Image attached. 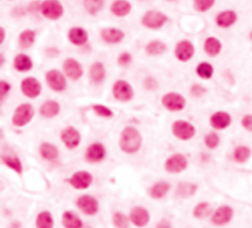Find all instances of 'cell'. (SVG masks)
Instances as JSON below:
<instances>
[{
	"instance_id": "22",
	"label": "cell",
	"mask_w": 252,
	"mask_h": 228,
	"mask_svg": "<svg viewBox=\"0 0 252 228\" xmlns=\"http://www.w3.org/2000/svg\"><path fill=\"white\" fill-rule=\"evenodd\" d=\"M252 155V150L246 145L236 146L232 152V159L238 164L247 162Z\"/></svg>"
},
{
	"instance_id": "39",
	"label": "cell",
	"mask_w": 252,
	"mask_h": 228,
	"mask_svg": "<svg viewBox=\"0 0 252 228\" xmlns=\"http://www.w3.org/2000/svg\"><path fill=\"white\" fill-rule=\"evenodd\" d=\"M112 222L116 228H129L130 219L123 212L117 211L112 215Z\"/></svg>"
},
{
	"instance_id": "6",
	"label": "cell",
	"mask_w": 252,
	"mask_h": 228,
	"mask_svg": "<svg viewBox=\"0 0 252 228\" xmlns=\"http://www.w3.org/2000/svg\"><path fill=\"white\" fill-rule=\"evenodd\" d=\"M93 180V175L89 171L80 170L73 173V175L68 179V182L71 187L76 190H85L92 185Z\"/></svg>"
},
{
	"instance_id": "1",
	"label": "cell",
	"mask_w": 252,
	"mask_h": 228,
	"mask_svg": "<svg viewBox=\"0 0 252 228\" xmlns=\"http://www.w3.org/2000/svg\"><path fill=\"white\" fill-rule=\"evenodd\" d=\"M142 146V136L140 132L131 126L123 129L119 139L120 150L128 154L137 152Z\"/></svg>"
},
{
	"instance_id": "10",
	"label": "cell",
	"mask_w": 252,
	"mask_h": 228,
	"mask_svg": "<svg viewBox=\"0 0 252 228\" xmlns=\"http://www.w3.org/2000/svg\"><path fill=\"white\" fill-rule=\"evenodd\" d=\"M41 10L43 15L50 20H57L63 14V7L58 0H46Z\"/></svg>"
},
{
	"instance_id": "26",
	"label": "cell",
	"mask_w": 252,
	"mask_h": 228,
	"mask_svg": "<svg viewBox=\"0 0 252 228\" xmlns=\"http://www.w3.org/2000/svg\"><path fill=\"white\" fill-rule=\"evenodd\" d=\"M223 49V45L220 40L215 37H209L204 43V51L210 57L218 56Z\"/></svg>"
},
{
	"instance_id": "52",
	"label": "cell",
	"mask_w": 252,
	"mask_h": 228,
	"mask_svg": "<svg viewBox=\"0 0 252 228\" xmlns=\"http://www.w3.org/2000/svg\"><path fill=\"white\" fill-rule=\"evenodd\" d=\"M168 1H174V0H168Z\"/></svg>"
},
{
	"instance_id": "2",
	"label": "cell",
	"mask_w": 252,
	"mask_h": 228,
	"mask_svg": "<svg viewBox=\"0 0 252 228\" xmlns=\"http://www.w3.org/2000/svg\"><path fill=\"white\" fill-rule=\"evenodd\" d=\"M35 114L34 107L29 103L19 105L12 116V123L16 127H24L33 119Z\"/></svg>"
},
{
	"instance_id": "41",
	"label": "cell",
	"mask_w": 252,
	"mask_h": 228,
	"mask_svg": "<svg viewBox=\"0 0 252 228\" xmlns=\"http://www.w3.org/2000/svg\"><path fill=\"white\" fill-rule=\"evenodd\" d=\"M84 4L87 11L90 14L95 15L102 9L104 5V0H84Z\"/></svg>"
},
{
	"instance_id": "43",
	"label": "cell",
	"mask_w": 252,
	"mask_h": 228,
	"mask_svg": "<svg viewBox=\"0 0 252 228\" xmlns=\"http://www.w3.org/2000/svg\"><path fill=\"white\" fill-rule=\"evenodd\" d=\"M93 110L96 114H98L101 117L105 118H112L113 116V112L107 106L102 104H95L93 105Z\"/></svg>"
},
{
	"instance_id": "33",
	"label": "cell",
	"mask_w": 252,
	"mask_h": 228,
	"mask_svg": "<svg viewBox=\"0 0 252 228\" xmlns=\"http://www.w3.org/2000/svg\"><path fill=\"white\" fill-rule=\"evenodd\" d=\"M55 221L53 214L48 210L41 211L36 218V227L37 228H54Z\"/></svg>"
},
{
	"instance_id": "31",
	"label": "cell",
	"mask_w": 252,
	"mask_h": 228,
	"mask_svg": "<svg viewBox=\"0 0 252 228\" xmlns=\"http://www.w3.org/2000/svg\"><path fill=\"white\" fill-rule=\"evenodd\" d=\"M59 110H60V105L57 101H48L41 106L40 112L42 116L46 118H53L59 113Z\"/></svg>"
},
{
	"instance_id": "24",
	"label": "cell",
	"mask_w": 252,
	"mask_h": 228,
	"mask_svg": "<svg viewBox=\"0 0 252 228\" xmlns=\"http://www.w3.org/2000/svg\"><path fill=\"white\" fill-rule=\"evenodd\" d=\"M198 191V186L192 182H180L175 189V195L178 198L187 199L194 196Z\"/></svg>"
},
{
	"instance_id": "21",
	"label": "cell",
	"mask_w": 252,
	"mask_h": 228,
	"mask_svg": "<svg viewBox=\"0 0 252 228\" xmlns=\"http://www.w3.org/2000/svg\"><path fill=\"white\" fill-rule=\"evenodd\" d=\"M175 55L180 61H188L194 55V47L188 41H182L175 48Z\"/></svg>"
},
{
	"instance_id": "5",
	"label": "cell",
	"mask_w": 252,
	"mask_h": 228,
	"mask_svg": "<svg viewBox=\"0 0 252 228\" xmlns=\"http://www.w3.org/2000/svg\"><path fill=\"white\" fill-rule=\"evenodd\" d=\"M172 134L179 140L188 141L195 136L196 129L195 127L184 120H177L172 124L171 127Z\"/></svg>"
},
{
	"instance_id": "8",
	"label": "cell",
	"mask_w": 252,
	"mask_h": 228,
	"mask_svg": "<svg viewBox=\"0 0 252 228\" xmlns=\"http://www.w3.org/2000/svg\"><path fill=\"white\" fill-rule=\"evenodd\" d=\"M76 205L86 215H95L99 210L98 200L91 195H82L76 200Z\"/></svg>"
},
{
	"instance_id": "19",
	"label": "cell",
	"mask_w": 252,
	"mask_h": 228,
	"mask_svg": "<svg viewBox=\"0 0 252 228\" xmlns=\"http://www.w3.org/2000/svg\"><path fill=\"white\" fill-rule=\"evenodd\" d=\"M63 70L66 74L67 77H69L71 80H78L82 77L83 75V69L80 63L73 59V58H68L65 60L63 64Z\"/></svg>"
},
{
	"instance_id": "37",
	"label": "cell",
	"mask_w": 252,
	"mask_h": 228,
	"mask_svg": "<svg viewBox=\"0 0 252 228\" xmlns=\"http://www.w3.org/2000/svg\"><path fill=\"white\" fill-rule=\"evenodd\" d=\"M166 51H167V46L160 41L151 42L146 47V52L149 55H159L165 52Z\"/></svg>"
},
{
	"instance_id": "42",
	"label": "cell",
	"mask_w": 252,
	"mask_h": 228,
	"mask_svg": "<svg viewBox=\"0 0 252 228\" xmlns=\"http://www.w3.org/2000/svg\"><path fill=\"white\" fill-rule=\"evenodd\" d=\"M216 2V0H194V7L199 12L210 10Z\"/></svg>"
},
{
	"instance_id": "51",
	"label": "cell",
	"mask_w": 252,
	"mask_h": 228,
	"mask_svg": "<svg viewBox=\"0 0 252 228\" xmlns=\"http://www.w3.org/2000/svg\"><path fill=\"white\" fill-rule=\"evenodd\" d=\"M248 38H249V40L252 42V30L250 31V33H249V35H248Z\"/></svg>"
},
{
	"instance_id": "14",
	"label": "cell",
	"mask_w": 252,
	"mask_h": 228,
	"mask_svg": "<svg viewBox=\"0 0 252 228\" xmlns=\"http://www.w3.org/2000/svg\"><path fill=\"white\" fill-rule=\"evenodd\" d=\"M21 91L27 98L36 99L42 92V85L36 78L29 77L22 81Z\"/></svg>"
},
{
	"instance_id": "25",
	"label": "cell",
	"mask_w": 252,
	"mask_h": 228,
	"mask_svg": "<svg viewBox=\"0 0 252 228\" xmlns=\"http://www.w3.org/2000/svg\"><path fill=\"white\" fill-rule=\"evenodd\" d=\"M61 222L64 228H83L82 219L71 210H66L63 212Z\"/></svg>"
},
{
	"instance_id": "15",
	"label": "cell",
	"mask_w": 252,
	"mask_h": 228,
	"mask_svg": "<svg viewBox=\"0 0 252 228\" xmlns=\"http://www.w3.org/2000/svg\"><path fill=\"white\" fill-rule=\"evenodd\" d=\"M46 80L50 88L56 92H62L66 89V80L63 74L57 70H51L46 75Z\"/></svg>"
},
{
	"instance_id": "13",
	"label": "cell",
	"mask_w": 252,
	"mask_h": 228,
	"mask_svg": "<svg viewBox=\"0 0 252 228\" xmlns=\"http://www.w3.org/2000/svg\"><path fill=\"white\" fill-rule=\"evenodd\" d=\"M106 148L101 143H94L88 147L85 152V159L90 163H99L106 157Z\"/></svg>"
},
{
	"instance_id": "9",
	"label": "cell",
	"mask_w": 252,
	"mask_h": 228,
	"mask_svg": "<svg viewBox=\"0 0 252 228\" xmlns=\"http://www.w3.org/2000/svg\"><path fill=\"white\" fill-rule=\"evenodd\" d=\"M162 103L169 111H180L184 108L186 101L184 97L177 93H168L163 97Z\"/></svg>"
},
{
	"instance_id": "35",
	"label": "cell",
	"mask_w": 252,
	"mask_h": 228,
	"mask_svg": "<svg viewBox=\"0 0 252 228\" xmlns=\"http://www.w3.org/2000/svg\"><path fill=\"white\" fill-rule=\"evenodd\" d=\"M105 75H106L105 67L102 63L96 62L92 65L91 70H90V76H91V79L93 80V82H95L97 84L103 82L105 79Z\"/></svg>"
},
{
	"instance_id": "32",
	"label": "cell",
	"mask_w": 252,
	"mask_h": 228,
	"mask_svg": "<svg viewBox=\"0 0 252 228\" xmlns=\"http://www.w3.org/2000/svg\"><path fill=\"white\" fill-rule=\"evenodd\" d=\"M111 11L118 17L126 16L131 11V4L126 0H115L112 4Z\"/></svg>"
},
{
	"instance_id": "38",
	"label": "cell",
	"mask_w": 252,
	"mask_h": 228,
	"mask_svg": "<svg viewBox=\"0 0 252 228\" xmlns=\"http://www.w3.org/2000/svg\"><path fill=\"white\" fill-rule=\"evenodd\" d=\"M35 38H36V34L34 31H31V30L24 31L20 35V38H19V44H20L21 48L28 49L31 46H33V44L35 42Z\"/></svg>"
},
{
	"instance_id": "44",
	"label": "cell",
	"mask_w": 252,
	"mask_h": 228,
	"mask_svg": "<svg viewBox=\"0 0 252 228\" xmlns=\"http://www.w3.org/2000/svg\"><path fill=\"white\" fill-rule=\"evenodd\" d=\"M240 124L245 131L252 133V114L251 113L244 114L241 118Z\"/></svg>"
},
{
	"instance_id": "48",
	"label": "cell",
	"mask_w": 252,
	"mask_h": 228,
	"mask_svg": "<svg viewBox=\"0 0 252 228\" xmlns=\"http://www.w3.org/2000/svg\"><path fill=\"white\" fill-rule=\"evenodd\" d=\"M144 87L147 89V90H155L158 88V83L155 79L153 78H147L145 81H144Z\"/></svg>"
},
{
	"instance_id": "12",
	"label": "cell",
	"mask_w": 252,
	"mask_h": 228,
	"mask_svg": "<svg viewBox=\"0 0 252 228\" xmlns=\"http://www.w3.org/2000/svg\"><path fill=\"white\" fill-rule=\"evenodd\" d=\"M60 139L67 149L74 150L81 142V135L77 129L70 126L61 131Z\"/></svg>"
},
{
	"instance_id": "34",
	"label": "cell",
	"mask_w": 252,
	"mask_h": 228,
	"mask_svg": "<svg viewBox=\"0 0 252 228\" xmlns=\"http://www.w3.org/2000/svg\"><path fill=\"white\" fill-rule=\"evenodd\" d=\"M14 67L19 72H28L33 67V62L31 58L25 54H19L14 59Z\"/></svg>"
},
{
	"instance_id": "45",
	"label": "cell",
	"mask_w": 252,
	"mask_h": 228,
	"mask_svg": "<svg viewBox=\"0 0 252 228\" xmlns=\"http://www.w3.org/2000/svg\"><path fill=\"white\" fill-rule=\"evenodd\" d=\"M190 93L193 97H196V98H200L202 97L203 95H205L207 93V89L204 88L203 86L201 85H193L190 89Z\"/></svg>"
},
{
	"instance_id": "46",
	"label": "cell",
	"mask_w": 252,
	"mask_h": 228,
	"mask_svg": "<svg viewBox=\"0 0 252 228\" xmlns=\"http://www.w3.org/2000/svg\"><path fill=\"white\" fill-rule=\"evenodd\" d=\"M10 89H11V86L9 83L5 81L0 82V98H1V100H3L7 96Z\"/></svg>"
},
{
	"instance_id": "29",
	"label": "cell",
	"mask_w": 252,
	"mask_h": 228,
	"mask_svg": "<svg viewBox=\"0 0 252 228\" xmlns=\"http://www.w3.org/2000/svg\"><path fill=\"white\" fill-rule=\"evenodd\" d=\"M40 153L44 159L49 161L56 160L59 155L58 149L51 143H43L40 147Z\"/></svg>"
},
{
	"instance_id": "16",
	"label": "cell",
	"mask_w": 252,
	"mask_h": 228,
	"mask_svg": "<svg viewBox=\"0 0 252 228\" xmlns=\"http://www.w3.org/2000/svg\"><path fill=\"white\" fill-rule=\"evenodd\" d=\"M166 22H167L166 15H164L162 12H158V11L147 12L142 19V23L145 27H147L149 29H154V30L160 29L161 27H163L165 25Z\"/></svg>"
},
{
	"instance_id": "30",
	"label": "cell",
	"mask_w": 252,
	"mask_h": 228,
	"mask_svg": "<svg viewBox=\"0 0 252 228\" xmlns=\"http://www.w3.org/2000/svg\"><path fill=\"white\" fill-rule=\"evenodd\" d=\"M102 37L109 44H117L123 40L124 34L122 31L118 29L109 28V29H104L102 31Z\"/></svg>"
},
{
	"instance_id": "40",
	"label": "cell",
	"mask_w": 252,
	"mask_h": 228,
	"mask_svg": "<svg viewBox=\"0 0 252 228\" xmlns=\"http://www.w3.org/2000/svg\"><path fill=\"white\" fill-rule=\"evenodd\" d=\"M204 143L209 150H215L220 146L221 138L216 132H211L205 136Z\"/></svg>"
},
{
	"instance_id": "28",
	"label": "cell",
	"mask_w": 252,
	"mask_h": 228,
	"mask_svg": "<svg viewBox=\"0 0 252 228\" xmlns=\"http://www.w3.org/2000/svg\"><path fill=\"white\" fill-rule=\"evenodd\" d=\"M213 206L209 202H200L193 208V216L197 219H204L211 216L213 213Z\"/></svg>"
},
{
	"instance_id": "4",
	"label": "cell",
	"mask_w": 252,
	"mask_h": 228,
	"mask_svg": "<svg viewBox=\"0 0 252 228\" xmlns=\"http://www.w3.org/2000/svg\"><path fill=\"white\" fill-rule=\"evenodd\" d=\"M233 215V208L230 205L223 204L213 211L211 215V222L216 226H224L232 220Z\"/></svg>"
},
{
	"instance_id": "20",
	"label": "cell",
	"mask_w": 252,
	"mask_h": 228,
	"mask_svg": "<svg viewBox=\"0 0 252 228\" xmlns=\"http://www.w3.org/2000/svg\"><path fill=\"white\" fill-rule=\"evenodd\" d=\"M1 160L4 165H6L8 168L12 169L14 172H16L18 175H21L23 173V164L14 152H3L1 156Z\"/></svg>"
},
{
	"instance_id": "3",
	"label": "cell",
	"mask_w": 252,
	"mask_h": 228,
	"mask_svg": "<svg viewBox=\"0 0 252 228\" xmlns=\"http://www.w3.org/2000/svg\"><path fill=\"white\" fill-rule=\"evenodd\" d=\"M188 166L187 157L182 153L171 154L165 162V170L169 174L183 172Z\"/></svg>"
},
{
	"instance_id": "7",
	"label": "cell",
	"mask_w": 252,
	"mask_h": 228,
	"mask_svg": "<svg viewBox=\"0 0 252 228\" xmlns=\"http://www.w3.org/2000/svg\"><path fill=\"white\" fill-rule=\"evenodd\" d=\"M112 94L115 100L122 102H127L131 101L134 97V92L132 87L130 86L129 83L123 80H119L114 83L112 88Z\"/></svg>"
},
{
	"instance_id": "47",
	"label": "cell",
	"mask_w": 252,
	"mask_h": 228,
	"mask_svg": "<svg viewBox=\"0 0 252 228\" xmlns=\"http://www.w3.org/2000/svg\"><path fill=\"white\" fill-rule=\"evenodd\" d=\"M131 60H132L131 55L127 52H124L118 57V64L120 66H127L131 62Z\"/></svg>"
},
{
	"instance_id": "36",
	"label": "cell",
	"mask_w": 252,
	"mask_h": 228,
	"mask_svg": "<svg viewBox=\"0 0 252 228\" xmlns=\"http://www.w3.org/2000/svg\"><path fill=\"white\" fill-rule=\"evenodd\" d=\"M196 73L201 79L209 80L214 75V67L208 62H202L197 66Z\"/></svg>"
},
{
	"instance_id": "18",
	"label": "cell",
	"mask_w": 252,
	"mask_h": 228,
	"mask_svg": "<svg viewBox=\"0 0 252 228\" xmlns=\"http://www.w3.org/2000/svg\"><path fill=\"white\" fill-rule=\"evenodd\" d=\"M238 20L237 13L233 10H224L220 12L216 17V24L223 29L232 27Z\"/></svg>"
},
{
	"instance_id": "49",
	"label": "cell",
	"mask_w": 252,
	"mask_h": 228,
	"mask_svg": "<svg viewBox=\"0 0 252 228\" xmlns=\"http://www.w3.org/2000/svg\"><path fill=\"white\" fill-rule=\"evenodd\" d=\"M156 228H171V222L168 219H161L157 225H156Z\"/></svg>"
},
{
	"instance_id": "27",
	"label": "cell",
	"mask_w": 252,
	"mask_h": 228,
	"mask_svg": "<svg viewBox=\"0 0 252 228\" xmlns=\"http://www.w3.org/2000/svg\"><path fill=\"white\" fill-rule=\"evenodd\" d=\"M69 41L75 46H82L88 41V33L79 27L72 28L68 33Z\"/></svg>"
},
{
	"instance_id": "17",
	"label": "cell",
	"mask_w": 252,
	"mask_h": 228,
	"mask_svg": "<svg viewBox=\"0 0 252 228\" xmlns=\"http://www.w3.org/2000/svg\"><path fill=\"white\" fill-rule=\"evenodd\" d=\"M129 219L135 226L145 227L150 221V213L145 207L137 205L131 209Z\"/></svg>"
},
{
	"instance_id": "50",
	"label": "cell",
	"mask_w": 252,
	"mask_h": 228,
	"mask_svg": "<svg viewBox=\"0 0 252 228\" xmlns=\"http://www.w3.org/2000/svg\"><path fill=\"white\" fill-rule=\"evenodd\" d=\"M1 33H2V38H1V43H3V41H4V37H5V35H4V29H3V28H1Z\"/></svg>"
},
{
	"instance_id": "11",
	"label": "cell",
	"mask_w": 252,
	"mask_h": 228,
	"mask_svg": "<svg viewBox=\"0 0 252 228\" xmlns=\"http://www.w3.org/2000/svg\"><path fill=\"white\" fill-rule=\"evenodd\" d=\"M232 122L231 115L226 111H216L210 117V125L217 131H222L230 126Z\"/></svg>"
},
{
	"instance_id": "23",
	"label": "cell",
	"mask_w": 252,
	"mask_h": 228,
	"mask_svg": "<svg viewBox=\"0 0 252 228\" xmlns=\"http://www.w3.org/2000/svg\"><path fill=\"white\" fill-rule=\"evenodd\" d=\"M170 190V184L167 181H159L155 183L149 190V195L154 200H161Z\"/></svg>"
}]
</instances>
